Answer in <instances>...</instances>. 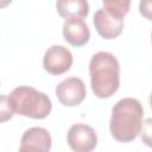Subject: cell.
I'll list each match as a JSON object with an SVG mask.
<instances>
[{"instance_id": "obj_1", "label": "cell", "mask_w": 152, "mask_h": 152, "mask_svg": "<svg viewBox=\"0 0 152 152\" xmlns=\"http://www.w3.org/2000/svg\"><path fill=\"white\" fill-rule=\"evenodd\" d=\"M142 116L144 108L137 99H121L112 108L109 122L112 137L119 142L133 141L140 133Z\"/></svg>"}, {"instance_id": "obj_2", "label": "cell", "mask_w": 152, "mask_h": 152, "mask_svg": "<svg viewBox=\"0 0 152 152\" xmlns=\"http://www.w3.org/2000/svg\"><path fill=\"white\" fill-rule=\"evenodd\" d=\"M90 86L94 95L107 99L114 95L120 86V65L116 57L107 51L93 55L89 63Z\"/></svg>"}, {"instance_id": "obj_3", "label": "cell", "mask_w": 152, "mask_h": 152, "mask_svg": "<svg viewBox=\"0 0 152 152\" xmlns=\"http://www.w3.org/2000/svg\"><path fill=\"white\" fill-rule=\"evenodd\" d=\"M8 104L13 113L32 119H45L51 109L52 103L50 97L27 86H20L7 95Z\"/></svg>"}, {"instance_id": "obj_4", "label": "cell", "mask_w": 152, "mask_h": 152, "mask_svg": "<svg viewBox=\"0 0 152 152\" xmlns=\"http://www.w3.org/2000/svg\"><path fill=\"white\" fill-rule=\"evenodd\" d=\"M97 33L104 39H114L121 34L124 28V17L108 11L104 7L99 8L93 19Z\"/></svg>"}, {"instance_id": "obj_5", "label": "cell", "mask_w": 152, "mask_h": 152, "mask_svg": "<svg viewBox=\"0 0 152 152\" xmlns=\"http://www.w3.org/2000/svg\"><path fill=\"white\" fill-rule=\"evenodd\" d=\"M69 147L76 152H89L97 145V135L93 127L84 124L72 125L66 133Z\"/></svg>"}, {"instance_id": "obj_6", "label": "cell", "mask_w": 152, "mask_h": 152, "mask_svg": "<svg viewBox=\"0 0 152 152\" xmlns=\"http://www.w3.org/2000/svg\"><path fill=\"white\" fill-rule=\"evenodd\" d=\"M72 64V55L63 45H51L44 53L43 66L51 75H62L66 72Z\"/></svg>"}, {"instance_id": "obj_7", "label": "cell", "mask_w": 152, "mask_h": 152, "mask_svg": "<svg viewBox=\"0 0 152 152\" xmlns=\"http://www.w3.org/2000/svg\"><path fill=\"white\" fill-rule=\"evenodd\" d=\"M87 95L83 81L78 77H68L59 82L56 87V96L58 101L66 107L80 104Z\"/></svg>"}, {"instance_id": "obj_8", "label": "cell", "mask_w": 152, "mask_h": 152, "mask_svg": "<svg viewBox=\"0 0 152 152\" xmlns=\"http://www.w3.org/2000/svg\"><path fill=\"white\" fill-rule=\"evenodd\" d=\"M52 140L50 133L43 127H31L26 129L20 140L19 150L25 151H42L48 152L51 148Z\"/></svg>"}, {"instance_id": "obj_9", "label": "cell", "mask_w": 152, "mask_h": 152, "mask_svg": "<svg viewBox=\"0 0 152 152\" xmlns=\"http://www.w3.org/2000/svg\"><path fill=\"white\" fill-rule=\"evenodd\" d=\"M63 37L72 46H83L90 38V31L82 18H66L63 24Z\"/></svg>"}, {"instance_id": "obj_10", "label": "cell", "mask_w": 152, "mask_h": 152, "mask_svg": "<svg viewBox=\"0 0 152 152\" xmlns=\"http://www.w3.org/2000/svg\"><path fill=\"white\" fill-rule=\"evenodd\" d=\"M56 10L62 18H86L89 13L87 0H57Z\"/></svg>"}, {"instance_id": "obj_11", "label": "cell", "mask_w": 152, "mask_h": 152, "mask_svg": "<svg viewBox=\"0 0 152 152\" xmlns=\"http://www.w3.org/2000/svg\"><path fill=\"white\" fill-rule=\"evenodd\" d=\"M102 2L104 8L122 17L128 13L131 6V0H102Z\"/></svg>"}, {"instance_id": "obj_12", "label": "cell", "mask_w": 152, "mask_h": 152, "mask_svg": "<svg viewBox=\"0 0 152 152\" xmlns=\"http://www.w3.org/2000/svg\"><path fill=\"white\" fill-rule=\"evenodd\" d=\"M140 137H141V141L146 146L152 147V118H148L142 122L140 129Z\"/></svg>"}, {"instance_id": "obj_13", "label": "cell", "mask_w": 152, "mask_h": 152, "mask_svg": "<svg viewBox=\"0 0 152 152\" xmlns=\"http://www.w3.org/2000/svg\"><path fill=\"white\" fill-rule=\"evenodd\" d=\"M0 114H1V121H6L8 119H11L13 116V112L8 104L7 101V95H2L1 96V104H0Z\"/></svg>"}, {"instance_id": "obj_14", "label": "cell", "mask_w": 152, "mask_h": 152, "mask_svg": "<svg viewBox=\"0 0 152 152\" xmlns=\"http://www.w3.org/2000/svg\"><path fill=\"white\" fill-rule=\"evenodd\" d=\"M139 12L144 18L152 20V0H140Z\"/></svg>"}, {"instance_id": "obj_15", "label": "cell", "mask_w": 152, "mask_h": 152, "mask_svg": "<svg viewBox=\"0 0 152 152\" xmlns=\"http://www.w3.org/2000/svg\"><path fill=\"white\" fill-rule=\"evenodd\" d=\"M150 106H151V108H152V93H151V95H150Z\"/></svg>"}, {"instance_id": "obj_16", "label": "cell", "mask_w": 152, "mask_h": 152, "mask_svg": "<svg viewBox=\"0 0 152 152\" xmlns=\"http://www.w3.org/2000/svg\"><path fill=\"white\" fill-rule=\"evenodd\" d=\"M151 40H152V33H151Z\"/></svg>"}]
</instances>
